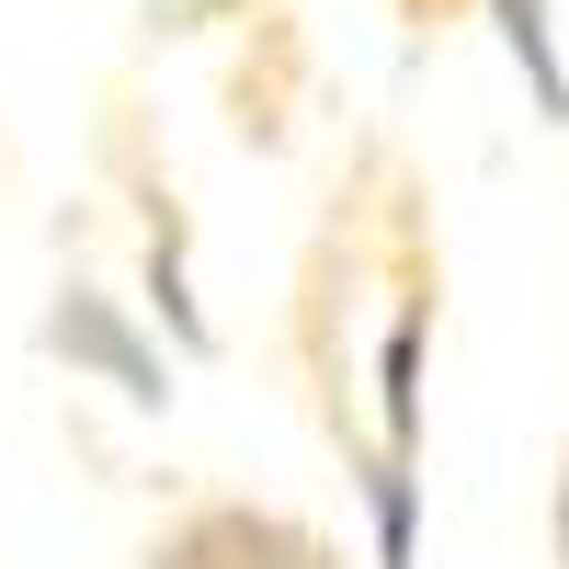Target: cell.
I'll list each match as a JSON object with an SVG mask.
<instances>
[{"instance_id":"5","label":"cell","mask_w":569,"mask_h":569,"mask_svg":"<svg viewBox=\"0 0 569 569\" xmlns=\"http://www.w3.org/2000/svg\"><path fill=\"white\" fill-rule=\"evenodd\" d=\"M547 547H558V569H569V456H558V501H547Z\"/></svg>"},{"instance_id":"2","label":"cell","mask_w":569,"mask_h":569,"mask_svg":"<svg viewBox=\"0 0 569 569\" xmlns=\"http://www.w3.org/2000/svg\"><path fill=\"white\" fill-rule=\"evenodd\" d=\"M137 569H365V558H342V536H319L308 512L262 490H171L160 525L137 536Z\"/></svg>"},{"instance_id":"3","label":"cell","mask_w":569,"mask_h":569,"mask_svg":"<svg viewBox=\"0 0 569 569\" xmlns=\"http://www.w3.org/2000/svg\"><path fill=\"white\" fill-rule=\"evenodd\" d=\"M34 353L46 365H69V388H114L126 410H171V353H160V330L137 319L126 297H103L91 273H58L46 284V308H34Z\"/></svg>"},{"instance_id":"4","label":"cell","mask_w":569,"mask_h":569,"mask_svg":"<svg viewBox=\"0 0 569 569\" xmlns=\"http://www.w3.org/2000/svg\"><path fill=\"white\" fill-rule=\"evenodd\" d=\"M103 171L126 182V206H137V251H149V319H171L182 353H217V319L194 308V240H182V194H171V171L149 160V114H137V91H114V103H103Z\"/></svg>"},{"instance_id":"1","label":"cell","mask_w":569,"mask_h":569,"mask_svg":"<svg viewBox=\"0 0 569 569\" xmlns=\"http://www.w3.org/2000/svg\"><path fill=\"white\" fill-rule=\"evenodd\" d=\"M445 319V262L433 228H421V194L388 149H365L353 182L330 194V217L308 228L297 262V376L319 433L342 445L376 558L365 569H410V512H421V342Z\"/></svg>"}]
</instances>
